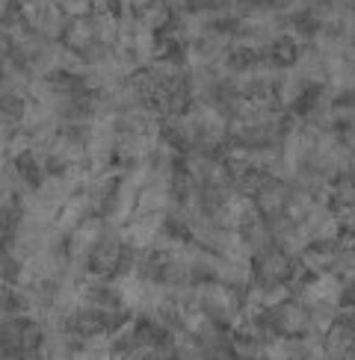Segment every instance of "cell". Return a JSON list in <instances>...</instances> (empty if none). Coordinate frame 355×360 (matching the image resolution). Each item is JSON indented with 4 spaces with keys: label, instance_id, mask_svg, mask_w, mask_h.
Instances as JSON below:
<instances>
[{
    "label": "cell",
    "instance_id": "obj_1",
    "mask_svg": "<svg viewBox=\"0 0 355 360\" xmlns=\"http://www.w3.org/2000/svg\"><path fill=\"white\" fill-rule=\"evenodd\" d=\"M192 304H196L207 319H211L216 328L234 334L243 322L246 313V292H237L225 283H199L196 292H192Z\"/></svg>",
    "mask_w": 355,
    "mask_h": 360
},
{
    "label": "cell",
    "instance_id": "obj_2",
    "mask_svg": "<svg viewBox=\"0 0 355 360\" xmlns=\"http://www.w3.org/2000/svg\"><path fill=\"white\" fill-rule=\"evenodd\" d=\"M263 325H266V334L275 340H305L311 334H317L314 328H311L305 304L296 302L293 295L263 307Z\"/></svg>",
    "mask_w": 355,
    "mask_h": 360
},
{
    "label": "cell",
    "instance_id": "obj_3",
    "mask_svg": "<svg viewBox=\"0 0 355 360\" xmlns=\"http://www.w3.org/2000/svg\"><path fill=\"white\" fill-rule=\"evenodd\" d=\"M92 12V9H89ZM74 15V18H68V24H66V33H63V39H59V44L68 51V53H74V56H80L86 48H92L95 44V27H92V15Z\"/></svg>",
    "mask_w": 355,
    "mask_h": 360
},
{
    "label": "cell",
    "instance_id": "obj_4",
    "mask_svg": "<svg viewBox=\"0 0 355 360\" xmlns=\"http://www.w3.org/2000/svg\"><path fill=\"white\" fill-rule=\"evenodd\" d=\"M237 239H240V245H243V251L249 254V257H251V254H258V251H263V248H270V245H273L270 224H266L263 219H258V216L237 228Z\"/></svg>",
    "mask_w": 355,
    "mask_h": 360
},
{
    "label": "cell",
    "instance_id": "obj_5",
    "mask_svg": "<svg viewBox=\"0 0 355 360\" xmlns=\"http://www.w3.org/2000/svg\"><path fill=\"white\" fill-rule=\"evenodd\" d=\"M125 4H127L130 9H142L145 4H151V0H125Z\"/></svg>",
    "mask_w": 355,
    "mask_h": 360
}]
</instances>
